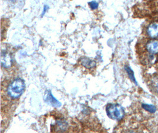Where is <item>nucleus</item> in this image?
<instances>
[{
  "label": "nucleus",
  "instance_id": "nucleus-10",
  "mask_svg": "<svg viewBox=\"0 0 158 133\" xmlns=\"http://www.w3.org/2000/svg\"><path fill=\"white\" fill-rule=\"evenodd\" d=\"M125 70H126V72H127L129 77L130 78V79L132 80V81H133L134 82H135L136 84V82L135 78V77H134V73H133V70L131 69V68H130L129 66H126L125 67Z\"/></svg>",
  "mask_w": 158,
  "mask_h": 133
},
{
  "label": "nucleus",
  "instance_id": "nucleus-2",
  "mask_svg": "<svg viewBox=\"0 0 158 133\" xmlns=\"http://www.w3.org/2000/svg\"><path fill=\"white\" fill-rule=\"evenodd\" d=\"M24 89V81L20 78H17L8 85L7 90L8 95L13 99H18L21 97Z\"/></svg>",
  "mask_w": 158,
  "mask_h": 133
},
{
  "label": "nucleus",
  "instance_id": "nucleus-12",
  "mask_svg": "<svg viewBox=\"0 0 158 133\" xmlns=\"http://www.w3.org/2000/svg\"><path fill=\"white\" fill-rule=\"evenodd\" d=\"M48 9H49V6H48L47 5H45V6H44L43 12H42V15H41V17H43V15H44L45 14V13H46V11L48 10Z\"/></svg>",
  "mask_w": 158,
  "mask_h": 133
},
{
  "label": "nucleus",
  "instance_id": "nucleus-9",
  "mask_svg": "<svg viewBox=\"0 0 158 133\" xmlns=\"http://www.w3.org/2000/svg\"><path fill=\"white\" fill-rule=\"evenodd\" d=\"M56 125L59 128H60V131H65L68 127L67 123L64 121H58L56 122Z\"/></svg>",
  "mask_w": 158,
  "mask_h": 133
},
{
  "label": "nucleus",
  "instance_id": "nucleus-8",
  "mask_svg": "<svg viewBox=\"0 0 158 133\" xmlns=\"http://www.w3.org/2000/svg\"><path fill=\"white\" fill-rule=\"evenodd\" d=\"M152 89L158 94V74L157 75L153 76L151 79V84Z\"/></svg>",
  "mask_w": 158,
  "mask_h": 133
},
{
  "label": "nucleus",
  "instance_id": "nucleus-6",
  "mask_svg": "<svg viewBox=\"0 0 158 133\" xmlns=\"http://www.w3.org/2000/svg\"><path fill=\"white\" fill-rule=\"evenodd\" d=\"M13 63L12 57L10 53L7 52H2L1 53V66L2 67L7 68L11 66Z\"/></svg>",
  "mask_w": 158,
  "mask_h": 133
},
{
  "label": "nucleus",
  "instance_id": "nucleus-4",
  "mask_svg": "<svg viewBox=\"0 0 158 133\" xmlns=\"http://www.w3.org/2000/svg\"><path fill=\"white\" fill-rule=\"evenodd\" d=\"M146 33L148 38L158 39V21L150 23L146 27Z\"/></svg>",
  "mask_w": 158,
  "mask_h": 133
},
{
  "label": "nucleus",
  "instance_id": "nucleus-1",
  "mask_svg": "<svg viewBox=\"0 0 158 133\" xmlns=\"http://www.w3.org/2000/svg\"><path fill=\"white\" fill-rule=\"evenodd\" d=\"M140 50L144 64H153L158 62V39L148 38Z\"/></svg>",
  "mask_w": 158,
  "mask_h": 133
},
{
  "label": "nucleus",
  "instance_id": "nucleus-5",
  "mask_svg": "<svg viewBox=\"0 0 158 133\" xmlns=\"http://www.w3.org/2000/svg\"><path fill=\"white\" fill-rule=\"evenodd\" d=\"M44 100L46 104L53 107L59 108L62 106L61 102H59L56 98L54 97L50 90H46L45 91L44 95Z\"/></svg>",
  "mask_w": 158,
  "mask_h": 133
},
{
  "label": "nucleus",
  "instance_id": "nucleus-13",
  "mask_svg": "<svg viewBox=\"0 0 158 133\" xmlns=\"http://www.w3.org/2000/svg\"><path fill=\"white\" fill-rule=\"evenodd\" d=\"M9 1H11V2H15V0H9Z\"/></svg>",
  "mask_w": 158,
  "mask_h": 133
},
{
  "label": "nucleus",
  "instance_id": "nucleus-11",
  "mask_svg": "<svg viewBox=\"0 0 158 133\" xmlns=\"http://www.w3.org/2000/svg\"><path fill=\"white\" fill-rule=\"evenodd\" d=\"M88 4H89V7L92 10H96L98 7V3L97 2H96V1H91Z\"/></svg>",
  "mask_w": 158,
  "mask_h": 133
},
{
  "label": "nucleus",
  "instance_id": "nucleus-3",
  "mask_svg": "<svg viewBox=\"0 0 158 133\" xmlns=\"http://www.w3.org/2000/svg\"><path fill=\"white\" fill-rule=\"evenodd\" d=\"M106 113L108 118L115 121H120L124 116L123 108L117 104H108L106 106Z\"/></svg>",
  "mask_w": 158,
  "mask_h": 133
},
{
  "label": "nucleus",
  "instance_id": "nucleus-7",
  "mask_svg": "<svg viewBox=\"0 0 158 133\" xmlns=\"http://www.w3.org/2000/svg\"><path fill=\"white\" fill-rule=\"evenodd\" d=\"M81 64L87 69H91L95 67L96 63L94 60H92L88 58L84 57L81 59Z\"/></svg>",
  "mask_w": 158,
  "mask_h": 133
}]
</instances>
